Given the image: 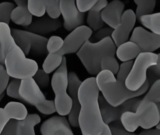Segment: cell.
I'll use <instances>...</instances> for the list:
<instances>
[{
  "instance_id": "6da1fadb",
  "label": "cell",
  "mask_w": 160,
  "mask_h": 135,
  "mask_svg": "<svg viewBox=\"0 0 160 135\" xmlns=\"http://www.w3.org/2000/svg\"><path fill=\"white\" fill-rule=\"evenodd\" d=\"M99 91L94 77L85 79L78 89V124L82 135H101L103 131L106 124L100 111Z\"/></svg>"
},
{
  "instance_id": "7a4b0ae2",
  "label": "cell",
  "mask_w": 160,
  "mask_h": 135,
  "mask_svg": "<svg viewBox=\"0 0 160 135\" xmlns=\"http://www.w3.org/2000/svg\"><path fill=\"white\" fill-rule=\"evenodd\" d=\"M96 82L103 97L113 107H117L129 99L144 94L150 86L147 79L139 90L135 92L130 91L126 87L125 82L118 80L114 74L106 70H102L97 75Z\"/></svg>"
},
{
  "instance_id": "3957f363",
  "label": "cell",
  "mask_w": 160,
  "mask_h": 135,
  "mask_svg": "<svg viewBox=\"0 0 160 135\" xmlns=\"http://www.w3.org/2000/svg\"><path fill=\"white\" fill-rule=\"evenodd\" d=\"M116 52V45L111 37H108L94 43L88 40L77 52V55L89 74L97 75L102 71V60L106 56H115Z\"/></svg>"
},
{
  "instance_id": "277c9868",
  "label": "cell",
  "mask_w": 160,
  "mask_h": 135,
  "mask_svg": "<svg viewBox=\"0 0 160 135\" xmlns=\"http://www.w3.org/2000/svg\"><path fill=\"white\" fill-rule=\"evenodd\" d=\"M121 122L127 131L133 132L140 127L149 129L156 127L160 121L159 111L156 103L142 99L135 112H126L122 115Z\"/></svg>"
},
{
  "instance_id": "5b68a950",
  "label": "cell",
  "mask_w": 160,
  "mask_h": 135,
  "mask_svg": "<svg viewBox=\"0 0 160 135\" xmlns=\"http://www.w3.org/2000/svg\"><path fill=\"white\" fill-rule=\"evenodd\" d=\"M4 65L10 77L21 80L32 78L38 70L37 63L27 58L16 42L8 48L5 55Z\"/></svg>"
},
{
  "instance_id": "8992f818",
  "label": "cell",
  "mask_w": 160,
  "mask_h": 135,
  "mask_svg": "<svg viewBox=\"0 0 160 135\" xmlns=\"http://www.w3.org/2000/svg\"><path fill=\"white\" fill-rule=\"evenodd\" d=\"M68 85L67 61L63 56L61 64L53 74L51 80V86L55 94L56 112L61 116L69 114L72 106V98L67 92Z\"/></svg>"
},
{
  "instance_id": "52a82bcc",
  "label": "cell",
  "mask_w": 160,
  "mask_h": 135,
  "mask_svg": "<svg viewBox=\"0 0 160 135\" xmlns=\"http://www.w3.org/2000/svg\"><path fill=\"white\" fill-rule=\"evenodd\" d=\"M19 94L22 101L34 106L42 114L50 115L56 112L54 100L46 99L32 78L21 80Z\"/></svg>"
},
{
  "instance_id": "ba28073f",
  "label": "cell",
  "mask_w": 160,
  "mask_h": 135,
  "mask_svg": "<svg viewBox=\"0 0 160 135\" xmlns=\"http://www.w3.org/2000/svg\"><path fill=\"white\" fill-rule=\"evenodd\" d=\"M158 55L153 52H142L136 58L132 69L127 76L126 87L133 92L138 91L145 84L149 68L156 64Z\"/></svg>"
},
{
  "instance_id": "9c48e42d",
  "label": "cell",
  "mask_w": 160,
  "mask_h": 135,
  "mask_svg": "<svg viewBox=\"0 0 160 135\" xmlns=\"http://www.w3.org/2000/svg\"><path fill=\"white\" fill-rule=\"evenodd\" d=\"M11 32L16 43L26 55H28L30 51L34 55L39 56L45 55L48 52V38H47L26 30L17 29H12Z\"/></svg>"
},
{
  "instance_id": "30bf717a",
  "label": "cell",
  "mask_w": 160,
  "mask_h": 135,
  "mask_svg": "<svg viewBox=\"0 0 160 135\" xmlns=\"http://www.w3.org/2000/svg\"><path fill=\"white\" fill-rule=\"evenodd\" d=\"M142 99L138 98H134L127 100L117 107H113L106 100L103 96L99 95L98 101L104 122L108 125L120 120L122 114L126 112H135Z\"/></svg>"
},
{
  "instance_id": "8fae6325",
  "label": "cell",
  "mask_w": 160,
  "mask_h": 135,
  "mask_svg": "<svg viewBox=\"0 0 160 135\" xmlns=\"http://www.w3.org/2000/svg\"><path fill=\"white\" fill-rule=\"evenodd\" d=\"M92 31L86 25H82L72 31L64 39V44L58 52L63 56L65 54L77 52L92 35Z\"/></svg>"
},
{
  "instance_id": "7c38bea8",
  "label": "cell",
  "mask_w": 160,
  "mask_h": 135,
  "mask_svg": "<svg viewBox=\"0 0 160 135\" xmlns=\"http://www.w3.org/2000/svg\"><path fill=\"white\" fill-rule=\"evenodd\" d=\"M41 121V117L36 113L28 114L22 121L11 119L1 135H36L34 127Z\"/></svg>"
},
{
  "instance_id": "4fadbf2b",
  "label": "cell",
  "mask_w": 160,
  "mask_h": 135,
  "mask_svg": "<svg viewBox=\"0 0 160 135\" xmlns=\"http://www.w3.org/2000/svg\"><path fill=\"white\" fill-rule=\"evenodd\" d=\"M60 6L65 30L71 32L83 25L85 21V14L78 11L75 1L61 0Z\"/></svg>"
},
{
  "instance_id": "5bb4252c",
  "label": "cell",
  "mask_w": 160,
  "mask_h": 135,
  "mask_svg": "<svg viewBox=\"0 0 160 135\" xmlns=\"http://www.w3.org/2000/svg\"><path fill=\"white\" fill-rule=\"evenodd\" d=\"M130 41L138 45L142 52H152L160 48V35L143 27L134 29Z\"/></svg>"
},
{
  "instance_id": "9a60e30c",
  "label": "cell",
  "mask_w": 160,
  "mask_h": 135,
  "mask_svg": "<svg viewBox=\"0 0 160 135\" xmlns=\"http://www.w3.org/2000/svg\"><path fill=\"white\" fill-rule=\"evenodd\" d=\"M82 82L77 74L73 71L68 73V85L67 90L72 102V109L69 115V122L74 128L79 127L78 116L80 110V104L78 100V91Z\"/></svg>"
},
{
  "instance_id": "2e32d148",
  "label": "cell",
  "mask_w": 160,
  "mask_h": 135,
  "mask_svg": "<svg viewBox=\"0 0 160 135\" xmlns=\"http://www.w3.org/2000/svg\"><path fill=\"white\" fill-rule=\"evenodd\" d=\"M136 19L135 14L132 9H128L123 12L119 24L114 29L111 35L116 47L127 42Z\"/></svg>"
},
{
  "instance_id": "e0dca14e",
  "label": "cell",
  "mask_w": 160,
  "mask_h": 135,
  "mask_svg": "<svg viewBox=\"0 0 160 135\" xmlns=\"http://www.w3.org/2000/svg\"><path fill=\"white\" fill-rule=\"evenodd\" d=\"M42 135H74L69 122L64 116H54L46 120L41 125Z\"/></svg>"
},
{
  "instance_id": "ac0fdd59",
  "label": "cell",
  "mask_w": 160,
  "mask_h": 135,
  "mask_svg": "<svg viewBox=\"0 0 160 135\" xmlns=\"http://www.w3.org/2000/svg\"><path fill=\"white\" fill-rule=\"evenodd\" d=\"M61 26L60 20L52 18L48 15L32 20L30 25L25 28L26 31L43 36L57 31Z\"/></svg>"
},
{
  "instance_id": "d6986e66",
  "label": "cell",
  "mask_w": 160,
  "mask_h": 135,
  "mask_svg": "<svg viewBox=\"0 0 160 135\" xmlns=\"http://www.w3.org/2000/svg\"><path fill=\"white\" fill-rule=\"evenodd\" d=\"M125 7L124 3L114 0L108 3L101 12V17L104 22L114 29L119 24Z\"/></svg>"
},
{
  "instance_id": "ffe728a7",
  "label": "cell",
  "mask_w": 160,
  "mask_h": 135,
  "mask_svg": "<svg viewBox=\"0 0 160 135\" xmlns=\"http://www.w3.org/2000/svg\"><path fill=\"white\" fill-rule=\"evenodd\" d=\"M14 2L17 7L12 11L11 20L18 25L25 27L28 26L32 22V16L28 9V1L15 0Z\"/></svg>"
},
{
  "instance_id": "44dd1931",
  "label": "cell",
  "mask_w": 160,
  "mask_h": 135,
  "mask_svg": "<svg viewBox=\"0 0 160 135\" xmlns=\"http://www.w3.org/2000/svg\"><path fill=\"white\" fill-rule=\"evenodd\" d=\"M108 4V2L106 0H98L93 7L89 11L87 23L92 31H96L102 28L104 22L101 17V12Z\"/></svg>"
},
{
  "instance_id": "7402d4cb",
  "label": "cell",
  "mask_w": 160,
  "mask_h": 135,
  "mask_svg": "<svg viewBox=\"0 0 160 135\" xmlns=\"http://www.w3.org/2000/svg\"><path fill=\"white\" fill-rule=\"evenodd\" d=\"M138 45L132 41H127L118 47L116 53L119 60L122 62L132 61L142 52Z\"/></svg>"
},
{
  "instance_id": "603a6c76",
  "label": "cell",
  "mask_w": 160,
  "mask_h": 135,
  "mask_svg": "<svg viewBox=\"0 0 160 135\" xmlns=\"http://www.w3.org/2000/svg\"><path fill=\"white\" fill-rule=\"evenodd\" d=\"M3 109L11 120L22 121L25 120L28 114L26 107L20 102H9Z\"/></svg>"
},
{
  "instance_id": "cb8c5ba5",
  "label": "cell",
  "mask_w": 160,
  "mask_h": 135,
  "mask_svg": "<svg viewBox=\"0 0 160 135\" xmlns=\"http://www.w3.org/2000/svg\"><path fill=\"white\" fill-rule=\"evenodd\" d=\"M112 135H160V130L154 129H145L138 134L127 131L122 126L120 120L111 123L108 125Z\"/></svg>"
},
{
  "instance_id": "d4e9b609",
  "label": "cell",
  "mask_w": 160,
  "mask_h": 135,
  "mask_svg": "<svg viewBox=\"0 0 160 135\" xmlns=\"http://www.w3.org/2000/svg\"><path fill=\"white\" fill-rule=\"evenodd\" d=\"M134 2L137 5L135 15L139 22L143 16L152 14L156 2L155 0H137Z\"/></svg>"
},
{
  "instance_id": "484cf974",
  "label": "cell",
  "mask_w": 160,
  "mask_h": 135,
  "mask_svg": "<svg viewBox=\"0 0 160 135\" xmlns=\"http://www.w3.org/2000/svg\"><path fill=\"white\" fill-rule=\"evenodd\" d=\"M63 56L59 53H48L42 64L43 70L49 74L58 69L62 62Z\"/></svg>"
},
{
  "instance_id": "4316f807",
  "label": "cell",
  "mask_w": 160,
  "mask_h": 135,
  "mask_svg": "<svg viewBox=\"0 0 160 135\" xmlns=\"http://www.w3.org/2000/svg\"><path fill=\"white\" fill-rule=\"evenodd\" d=\"M139 22L152 32L160 35V12L143 16Z\"/></svg>"
},
{
  "instance_id": "83f0119b",
  "label": "cell",
  "mask_w": 160,
  "mask_h": 135,
  "mask_svg": "<svg viewBox=\"0 0 160 135\" xmlns=\"http://www.w3.org/2000/svg\"><path fill=\"white\" fill-rule=\"evenodd\" d=\"M28 7L32 15L37 18L44 16L46 12L43 0H28Z\"/></svg>"
},
{
  "instance_id": "f1b7e54d",
  "label": "cell",
  "mask_w": 160,
  "mask_h": 135,
  "mask_svg": "<svg viewBox=\"0 0 160 135\" xmlns=\"http://www.w3.org/2000/svg\"><path fill=\"white\" fill-rule=\"evenodd\" d=\"M48 15L53 19H58L61 15L60 1L43 0Z\"/></svg>"
},
{
  "instance_id": "f546056e",
  "label": "cell",
  "mask_w": 160,
  "mask_h": 135,
  "mask_svg": "<svg viewBox=\"0 0 160 135\" xmlns=\"http://www.w3.org/2000/svg\"><path fill=\"white\" fill-rule=\"evenodd\" d=\"M15 5L11 2L0 3V22L9 24L11 20V15Z\"/></svg>"
},
{
  "instance_id": "4dcf8cb0",
  "label": "cell",
  "mask_w": 160,
  "mask_h": 135,
  "mask_svg": "<svg viewBox=\"0 0 160 135\" xmlns=\"http://www.w3.org/2000/svg\"><path fill=\"white\" fill-rule=\"evenodd\" d=\"M101 70H108L115 75L118 73L119 68L118 62L114 56H108L102 60Z\"/></svg>"
},
{
  "instance_id": "1f68e13d",
  "label": "cell",
  "mask_w": 160,
  "mask_h": 135,
  "mask_svg": "<svg viewBox=\"0 0 160 135\" xmlns=\"http://www.w3.org/2000/svg\"><path fill=\"white\" fill-rule=\"evenodd\" d=\"M142 99L154 103L160 102V79L152 83L149 91Z\"/></svg>"
},
{
  "instance_id": "d6a6232c",
  "label": "cell",
  "mask_w": 160,
  "mask_h": 135,
  "mask_svg": "<svg viewBox=\"0 0 160 135\" xmlns=\"http://www.w3.org/2000/svg\"><path fill=\"white\" fill-rule=\"evenodd\" d=\"M64 44V40L60 37L52 36L48 39L47 49L48 53H54L58 52Z\"/></svg>"
},
{
  "instance_id": "836d02e7",
  "label": "cell",
  "mask_w": 160,
  "mask_h": 135,
  "mask_svg": "<svg viewBox=\"0 0 160 135\" xmlns=\"http://www.w3.org/2000/svg\"><path fill=\"white\" fill-rule=\"evenodd\" d=\"M158 61L155 65L151 67L147 72V79L150 85L154 83L156 81L160 79V53L157 54Z\"/></svg>"
},
{
  "instance_id": "e575fe53",
  "label": "cell",
  "mask_w": 160,
  "mask_h": 135,
  "mask_svg": "<svg viewBox=\"0 0 160 135\" xmlns=\"http://www.w3.org/2000/svg\"><path fill=\"white\" fill-rule=\"evenodd\" d=\"M32 78L40 88L44 89L49 85L50 82L49 75L43 69H38Z\"/></svg>"
},
{
  "instance_id": "d590c367",
  "label": "cell",
  "mask_w": 160,
  "mask_h": 135,
  "mask_svg": "<svg viewBox=\"0 0 160 135\" xmlns=\"http://www.w3.org/2000/svg\"><path fill=\"white\" fill-rule=\"evenodd\" d=\"M20 83L21 80L18 79H14L9 83L6 89V92L8 96L15 99L21 100L19 94Z\"/></svg>"
},
{
  "instance_id": "8d00e7d4",
  "label": "cell",
  "mask_w": 160,
  "mask_h": 135,
  "mask_svg": "<svg viewBox=\"0 0 160 135\" xmlns=\"http://www.w3.org/2000/svg\"><path fill=\"white\" fill-rule=\"evenodd\" d=\"M133 64V61L124 62L122 63L119 66L118 71L117 73V79L119 81L125 82L126 78L132 69Z\"/></svg>"
},
{
  "instance_id": "74e56055",
  "label": "cell",
  "mask_w": 160,
  "mask_h": 135,
  "mask_svg": "<svg viewBox=\"0 0 160 135\" xmlns=\"http://www.w3.org/2000/svg\"><path fill=\"white\" fill-rule=\"evenodd\" d=\"M10 77L5 68L0 64V97L4 95V92L9 84Z\"/></svg>"
},
{
  "instance_id": "f35d334b",
  "label": "cell",
  "mask_w": 160,
  "mask_h": 135,
  "mask_svg": "<svg viewBox=\"0 0 160 135\" xmlns=\"http://www.w3.org/2000/svg\"><path fill=\"white\" fill-rule=\"evenodd\" d=\"M113 30L114 29H112L111 27L101 28L95 31V33L92 35L91 40L97 42L108 37H111Z\"/></svg>"
},
{
  "instance_id": "ab89813d",
  "label": "cell",
  "mask_w": 160,
  "mask_h": 135,
  "mask_svg": "<svg viewBox=\"0 0 160 135\" xmlns=\"http://www.w3.org/2000/svg\"><path fill=\"white\" fill-rule=\"evenodd\" d=\"M98 0H77L76 4L78 9L81 13L89 11L96 4Z\"/></svg>"
},
{
  "instance_id": "60d3db41",
  "label": "cell",
  "mask_w": 160,
  "mask_h": 135,
  "mask_svg": "<svg viewBox=\"0 0 160 135\" xmlns=\"http://www.w3.org/2000/svg\"><path fill=\"white\" fill-rule=\"evenodd\" d=\"M10 120L4 109L0 108V135Z\"/></svg>"
},
{
  "instance_id": "b9f144b4",
  "label": "cell",
  "mask_w": 160,
  "mask_h": 135,
  "mask_svg": "<svg viewBox=\"0 0 160 135\" xmlns=\"http://www.w3.org/2000/svg\"><path fill=\"white\" fill-rule=\"evenodd\" d=\"M101 135H112V132H111V130L109 128L108 125L106 124L103 131Z\"/></svg>"
},
{
  "instance_id": "7bdbcfd3",
  "label": "cell",
  "mask_w": 160,
  "mask_h": 135,
  "mask_svg": "<svg viewBox=\"0 0 160 135\" xmlns=\"http://www.w3.org/2000/svg\"><path fill=\"white\" fill-rule=\"evenodd\" d=\"M4 60H5V57L3 54L2 48L0 44V64L2 65L4 64Z\"/></svg>"
},
{
  "instance_id": "ee69618b",
  "label": "cell",
  "mask_w": 160,
  "mask_h": 135,
  "mask_svg": "<svg viewBox=\"0 0 160 135\" xmlns=\"http://www.w3.org/2000/svg\"><path fill=\"white\" fill-rule=\"evenodd\" d=\"M156 103V106H157V108H158L159 112V116H160V121H159V123L156 126V128L160 130V102H157V103Z\"/></svg>"
},
{
  "instance_id": "f6af8a7d",
  "label": "cell",
  "mask_w": 160,
  "mask_h": 135,
  "mask_svg": "<svg viewBox=\"0 0 160 135\" xmlns=\"http://www.w3.org/2000/svg\"><path fill=\"white\" fill-rule=\"evenodd\" d=\"M4 96H2L1 97H0V102H1V101L2 99V98H3V97H4Z\"/></svg>"
}]
</instances>
